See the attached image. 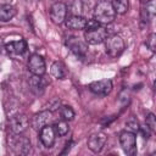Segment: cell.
Returning a JSON list of instances; mask_svg holds the SVG:
<instances>
[{"label": "cell", "instance_id": "cell-19", "mask_svg": "<svg viewBox=\"0 0 156 156\" xmlns=\"http://www.w3.org/2000/svg\"><path fill=\"white\" fill-rule=\"evenodd\" d=\"M111 5H112V7H113L116 13L123 15L129 9V0H112Z\"/></svg>", "mask_w": 156, "mask_h": 156}, {"label": "cell", "instance_id": "cell-1", "mask_svg": "<svg viewBox=\"0 0 156 156\" xmlns=\"http://www.w3.org/2000/svg\"><path fill=\"white\" fill-rule=\"evenodd\" d=\"M116 18V12L110 1L101 0L94 7V20L100 24H108Z\"/></svg>", "mask_w": 156, "mask_h": 156}, {"label": "cell", "instance_id": "cell-10", "mask_svg": "<svg viewBox=\"0 0 156 156\" xmlns=\"http://www.w3.org/2000/svg\"><path fill=\"white\" fill-rule=\"evenodd\" d=\"M52 111L51 110H44L38 113H35L32 118V127L35 130H40L43 127L49 126L52 122Z\"/></svg>", "mask_w": 156, "mask_h": 156}, {"label": "cell", "instance_id": "cell-22", "mask_svg": "<svg viewBox=\"0 0 156 156\" xmlns=\"http://www.w3.org/2000/svg\"><path fill=\"white\" fill-rule=\"evenodd\" d=\"M146 126L149 127V129L151 132H155L156 130V118H155V115L154 113H149L146 116Z\"/></svg>", "mask_w": 156, "mask_h": 156}, {"label": "cell", "instance_id": "cell-4", "mask_svg": "<svg viewBox=\"0 0 156 156\" xmlns=\"http://www.w3.org/2000/svg\"><path fill=\"white\" fill-rule=\"evenodd\" d=\"M107 37H108L107 29L105 27H102L101 24L95 27V28H93V29H87L85 34H84L85 41L88 44H91V45H96V44L104 43Z\"/></svg>", "mask_w": 156, "mask_h": 156}, {"label": "cell", "instance_id": "cell-18", "mask_svg": "<svg viewBox=\"0 0 156 156\" xmlns=\"http://www.w3.org/2000/svg\"><path fill=\"white\" fill-rule=\"evenodd\" d=\"M51 74L56 78V79H65L66 78V67L61 61H56L52 63L51 66Z\"/></svg>", "mask_w": 156, "mask_h": 156}, {"label": "cell", "instance_id": "cell-3", "mask_svg": "<svg viewBox=\"0 0 156 156\" xmlns=\"http://www.w3.org/2000/svg\"><path fill=\"white\" fill-rule=\"evenodd\" d=\"M119 144L123 151L127 155H135L136 154V136L135 133L129 130H123L119 134Z\"/></svg>", "mask_w": 156, "mask_h": 156}, {"label": "cell", "instance_id": "cell-25", "mask_svg": "<svg viewBox=\"0 0 156 156\" xmlns=\"http://www.w3.org/2000/svg\"><path fill=\"white\" fill-rule=\"evenodd\" d=\"M98 26H100V23H98L94 18H93V20H89V21H87L85 30H87V29H93V28H95V27H98Z\"/></svg>", "mask_w": 156, "mask_h": 156}, {"label": "cell", "instance_id": "cell-14", "mask_svg": "<svg viewBox=\"0 0 156 156\" xmlns=\"http://www.w3.org/2000/svg\"><path fill=\"white\" fill-rule=\"evenodd\" d=\"M55 136H56V133H55V129L52 126H45L43 127L40 130H39V138H40V141L43 143V145L45 147H51L55 143Z\"/></svg>", "mask_w": 156, "mask_h": 156}, {"label": "cell", "instance_id": "cell-17", "mask_svg": "<svg viewBox=\"0 0 156 156\" xmlns=\"http://www.w3.org/2000/svg\"><path fill=\"white\" fill-rule=\"evenodd\" d=\"M16 15V9L7 4V5H1L0 6V21L1 22H9L10 20H12Z\"/></svg>", "mask_w": 156, "mask_h": 156}, {"label": "cell", "instance_id": "cell-11", "mask_svg": "<svg viewBox=\"0 0 156 156\" xmlns=\"http://www.w3.org/2000/svg\"><path fill=\"white\" fill-rule=\"evenodd\" d=\"M89 90L96 95L106 96L112 90V82L110 79H101L89 84Z\"/></svg>", "mask_w": 156, "mask_h": 156}, {"label": "cell", "instance_id": "cell-12", "mask_svg": "<svg viewBox=\"0 0 156 156\" xmlns=\"http://www.w3.org/2000/svg\"><path fill=\"white\" fill-rule=\"evenodd\" d=\"M106 141H107L106 134L102 133V132H98V133H94V134H91L89 136V139H88V147L93 152L98 154V152H100L104 149Z\"/></svg>", "mask_w": 156, "mask_h": 156}, {"label": "cell", "instance_id": "cell-26", "mask_svg": "<svg viewBox=\"0 0 156 156\" xmlns=\"http://www.w3.org/2000/svg\"><path fill=\"white\" fill-rule=\"evenodd\" d=\"M139 130L141 132V134H143V136H144L145 139H149L151 130L149 129V127H147V126H145V127H140V128H139Z\"/></svg>", "mask_w": 156, "mask_h": 156}, {"label": "cell", "instance_id": "cell-9", "mask_svg": "<svg viewBox=\"0 0 156 156\" xmlns=\"http://www.w3.org/2000/svg\"><path fill=\"white\" fill-rule=\"evenodd\" d=\"M28 69L32 74L35 76H43L46 71V66H45V61L43 58V56H40L39 54H33L29 60H28Z\"/></svg>", "mask_w": 156, "mask_h": 156}, {"label": "cell", "instance_id": "cell-13", "mask_svg": "<svg viewBox=\"0 0 156 156\" xmlns=\"http://www.w3.org/2000/svg\"><path fill=\"white\" fill-rule=\"evenodd\" d=\"M5 49L7 51L9 55L11 56H21L27 51V41L23 39L20 40H15V41H10L5 45Z\"/></svg>", "mask_w": 156, "mask_h": 156}, {"label": "cell", "instance_id": "cell-16", "mask_svg": "<svg viewBox=\"0 0 156 156\" xmlns=\"http://www.w3.org/2000/svg\"><path fill=\"white\" fill-rule=\"evenodd\" d=\"M28 84H29V89L35 95H41L44 93V90H45V82H44L43 76H35V74H33L29 78Z\"/></svg>", "mask_w": 156, "mask_h": 156}, {"label": "cell", "instance_id": "cell-27", "mask_svg": "<svg viewBox=\"0 0 156 156\" xmlns=\"http://www.w3.org/2000/svg\"><path fill=\"white\" fill-rule=\"evenodd\" d=\"M12 0H0V6L1 5H7V4H11Z\"/></svg>", "mask_w": 156, "mask_h": 156}, {"label": "cell", "instance_id": "cell-7", "mask_svg": "<svg viewBox=\"0 0 156 156\" xmlns=\"http://www.w3.org/2000/svg\"><path fill=\"white\" fill-rule=\"evenodd\" d=\"M29 126V119L23 113H17L10 119V129L13 134H22Z\"/></svg>", "mask_w": 156, "mask_h": 156}, {"label": "cell", "instance_id": "cell-6", "mask_svg": "<svg viewBox=\"0 0 156 156\" xmlns=\"http://www.w3.org/2000/svg\"><path fill=\"white\" fill-rule=\"evenodd\" d=\"M66 45L68 46V49H69L77 57L83 58V57L87 55V52H88V44H87V41H83V40H80V39L77 38V37H71V38H68L67 41H66Z\"/></svg>", "mask_w": 156, "mask_h": 156}, {"label": "cell", "instance_id": "cell-28", "mask_svg": "<svg viewBox=\"0 0 156 156\" xmlns=\"http://www.w3.org/2000/svg\"><path fill=\"white\" fill-rule=\"evenodd\" d=\"M1 43H2V41H1V38H0V48H1Z\"/></svg>", "mask_w": 156, "mask_h": 156}, {"label": "cell", "instance_id": "cell-20", "mask_svg": "<svg viewBox=\"0 0 156 156\" xmlns=\"http://www.w3.org/2000/svg\"><path fill=\"white\" fill-rule=\"evenodd\" d=\"M54 129H55V133L57 135H60V136L66 135L68 133V123H67V121L62 119V121L56 122L55 126H54Z\"/></svg>", "mask_w": 156, "mask_h": 156}, {"label": "cell", "instance_id": "cell-8", "mask_svg": "<svg viewBox=\"0 0 156 156\" xmlns=\"http://www.w3.org/2000/svg\"><path fill=\"white\" fill-rule=\"evenodd\" d=\"M50 18L55 24H62L67 18V6L63 2H55L50 7Z\"/></svg>", "mask_w": 156, "mask_h": 156}, {"label": "cell", "instance_id": "cell-2", "mask_svg": "<svg viewBox=\"0 0 156 156\" xmlns=\"http://www.w3.org/2000/svg\"><path fill=\"white\" fill-rule=\"evenodd\" d=\"M105 49H106V52L111 57H117L124 50V41L117 34L110 35L105 39Z\"/></svg>", "mask_w": 156, "mask_h": 156}, {"label": "cell", "instance_id": "cell-21", "mask_svg": "<svg viewBox=\"0 0 156 156\" xmlns=\"http://www.w3.org/2000/svg\"><path fill=\"white\" fill-rule=\"evenodd\" d=\"M60 115L65 121H72L74 118V111L71 106H62L60 108Z\"/></svg>", "mask_w": 156, "mask_h": 156}, {"label": "cell", "instance_id": "cell-24", "mask_svg": "<svg viewBox=\"0 0 156 156\" xmlns=\"http://www.w3.org/2000/svg\"><path fill=\"white\" fill-rule=\"evenodd\" d=\"M155 43H156V35L154 34V33H151L149 37H147V39H146V45H147V48L151 50V51H155L156 49V45H155Z\"/></svg>", "mask_w": 156, "mask_h": 156}, {"label": "cell", "instance_id": "cell-15", "mask_svg": "<svg viewBox=\"0 0 156 156\" xmlns=\"http://www.w3.org/2000/svg\"><path fill=\"white\" fill-rule=\"evenodd\" d=\"M65 23L67 26V28L73 29V30H82L85 29L87 26V20L79 15H72L68 18L65 20Z\"/></svg>", "mask_w": 156, "mask_h": 156}, {"label": "cell", "instance_id": "cell-5", "mask_svg": "<svg viewBox=\"0 0 156 156\" xmlns=\"http://www.w3.org/2000/svg\"><path fill=\"white\" fill-rule=\"evenodd\" d=\"M11 149L17 155H28L32 149L30 140L21 134H15L11 140Z\"/></svg>", "mask_w": 156, "mask_h": 156}, {"label": "cell", "instance_id": "cell-23", "mask_svg": "<svg viewBox=\"0 0 156 156\" xmlns=\"http://www.w3.org/2000/svg\"><path fill=\"white\" fill-rule=\"evenodd\" d=\"M126 127H127V130L133 132V133L139 132V128H140V126L138 124V122H136V121H134V119L128 121V122L126 123Z\"/></svg>", "mask_w": 156, "mask_h": 156}]
</instances>
